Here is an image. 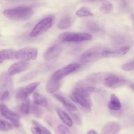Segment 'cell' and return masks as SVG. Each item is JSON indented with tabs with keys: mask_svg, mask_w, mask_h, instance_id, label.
<instances>
[{
	"mask_svg": "<svg viewBox=\"0 0 134 134\" xmlns=\"http://www.w3.org/2000/svg\"><path fill=\"white\" fill-rule=\"evenodd\" d=\"M87 134H97V133L94 130L91 129L87 132Z\"/></svg>",
	"mask_w": 134,
	"mask_h": 134,
	"instance_id": "d590c367",
	"label": "cell"
},
{
	"mask_svg": "<svg viewBox=\"0 0 134 134\" xmlns=\"http://www.w3.org/2000/svg\"><path fill=\"white\" fill-rule=\"evenodd\" d=\"M127 83V80L122 77L111 74L104 82L105 86L110 88H116L125 85Z\"/></svg>",
	"mask_w": 134,
	"mask_h": 134,
	"instance_id": "7c38bea8",
	"label": "cell"
},
{
	"mask_svg": "<svg viewBox=\"0 0 134 134\" xmlns=\"http://www.w3.org/2000/svg\"><path fill=\"white\" fill-rule=\"evenodd\" d=\"M37 55L38 49L36 48L27 47L16 51L15 53V59L27 62L35 60Z\"/></svg>",
	"mask_w": 134,
	"mask_h": 134,
	"instance_id": "5b68a950",
	"label": "cell"
},
{
	"mask_svg": "<svg viewBox=\"0 0 134 134\" xmlns=\"http://www.w3.org/2000/svg\"><path fill=\"white\" fill-rule=\"evenodd\" d=\"M70 98L74 102L79 104L84 111L86 112L90 111L92 106V102L89 97L81 94L72 92Z\"/></svg>",
	"mask_w": 134,
	"mask_h": 134,
	"instance_id": "30bf717a",
	"label": "cell"
},
{
	"mask_svg": "<svg viewBox=\"0 0 134 134\" xmlns=\"http://www.w3.org/2000/svg\"><path fill=\"white\" fill-rule=\"evenodd\" d=\"M13 128L12 124L8 121L0 119V130L1 131H8Z\"/></svg>",
	"mask_w": 134,
	"mask_h": 134,
	"instance_id": "83f0119b",
	"label": "cell"
},
{
	"mask_svg": "<svg viewBox=\"0 0 134 134\" xmlns=\"http://www.w3.org/2000/svg\"><path fill=\"white\" fill-rule=\"evenodd\" d=\"M62 46L55 44L49 47L45 52L43 58L46 61H51L58 57L62 50Z\"/></svg>",
	"mask_w": 134,
	"mask_h": 134,
	"instance_id": "9a60e30c",
	"label": "cell"
},
{
	"mask_svg": "<svg viewBox=\"0 0 134 134\" xmlns=\"http://www.w3.org/2000/svg\"><path fill=\"white\" fill-rule=\"evenodd\" d=\"M14 93V85L11 76L8 73L0 75V100L7 101L11 98Z\"/></svg>",
	"mask_w": 134,
	"mask_h": 134,
	"instance_id": "7a4b0ae2",
	"label": "cell"
},
{
	"mask_svg": "<svg viewBox=\"0 0 134 134\" xmlns=\"http://www.w3.org/2000/svg\"><path fill=\"white\" fill-rule=\"evenodd\" d=\"M33 99L35 104L38 106L46 107L48 105V102L46 98L37 92H35L33 94Z\"/></svg>",
	"mask_w": 134,
	"mask_h": 134,
	"instance_id": "7402d4cb",
	"label": "cell"
},
{
	"mask_svg": "<svg viewBox=\"0 0 134 134\" xmlns=\"http://www.w3.org/2000/svg\"><path fill=\"white\" fill-rule=\"evenodd\" d=\"M33 9L28 6H20L10 9H5L4 15L7 18L17 21H23L29 19L33 15Z\"/></svg>",
	"mask_w": 134,
	"mask_h": 134,
	"instance_id": "6da1fadb",
	"label": "cell"
},
{
	"mask_svg": "<svg viewBox=\"0 0 134 134\" xmlns=\"http://www.w3.org/2000/svg\"><path fill=\"white\" fill-rule=\"evenodd\" d=\"M104 50L100 47H96L91 48L81 55L80 60L81 62L84 63L94 62L103 57L102 52Z\"/></svg>",
	"mask_w": 134,
	"mask_h": 134,
	"instance_id": "8992f818",
	"label": "cell"
},
{
	"mask_svg": "<svg viewBox=\"0 0 134 134\" xmlns=\"http://www.w3.org/2000/svg\"><path fill=\"white\" fill-rule=\"evenodd\" d=\"M71 114L72 115V116L74 118V119L76 121V122H77L78 123H80L81 122V119H80V117H79V116L78 115H77L76 114L72 113Z\"/></svg>",
	"mask_w": 134,
	"mask_h": 134,
	"instance_id": "e575fe53",
	"label": "cell"
},
{
	"mask_svg": "<svg viewBox=\"0 0 134 134\" xmlns=\"http://www.w3.org/2000/svg\"><path fill=\"white\" fill-rule=\"evenodd\" d=\"M108 106L110 110L114 111L119 110L121 108V103L115 94H111L110 100L108 102Z\"/></svg>",
	"mask_w": 134,
	"mask_h": 134,
	"instance_id": "44dd1931",
	"label": "cell"
},
{
	"mask_svg": "<svg viewBox=\"0 0 134 134\" xmlns=\"http://www.w3.org/2000/svg\"><path fill=\"white\" fill-rule=\"evenodd\" d=\"M55 20L53 16H49L41 20L34 27L30 33L31 37H38L48 31L53 25Z\"/></svg>",
	"mask_w": 134,
	"mask_h": 134,
	"instance_id": "3957f363",
	"label": "cell"
},
{
	"mask_svg": "<svg viewBox=\"0 0 134 134\" xmlns=\"http://www.w3.org/2000/svg\"><path fill=\"white\" fill-rule=\"evenodd\" d=\"M55 110L62 122L68 127H72L73 125V121L69 115L64 111L60 109L59 107H57Z\"/></svg>",
	"mask_w": 134,
	"mask_h": 134,
	"instance_id": "ac0fdd59",
	"label": "cell"
},
{
	"mask_svg": "<svg viewBox=\"0 0 134 134\" xmlns=\"http://www.w3.org/2000/svg\"><path fill=\"white\" fill-rule=\"evenodd\" d=\"M15 51L10 49L0 50V63L6 60L15 59Z\"/></svg>",
	"mask_w": 134,
	"mask_h": 134,
	"instance_id": "ffe728a7",
	"label": "cell"
},
{
	"mask_svg": "<svg viewBox=\"0 0 134 134\" xmlns=\"http://www.w3.org/2000/svg\"><path fill=\"white\" fill-rule=\"evenodd\" d=\"M80 67V64L76 63L68 64L55 72L51 75V78L53 80L60 81L64 77L77 70Z\"/></svg>",
	"mask_w": 134,
	"mask_h": 134,
	"instance_id": "52a82bcc",
	"label": "cell"
},
{
	"mask_svg": "<svg viewBox=\"0 0 134 134\" xmlns=\"http://www.w3.org/2000/svg\"><path fill=\"white\" fill-rule=\"evenodd\" d=\"M113 9L112 3L108 1H105L102 2L100 6V10L106 14L110 13Z\"/></svg>",
	"mask_w": 134,
	"mask_h": 134,
	"instance_id": "484cf974",
	"label": "cell"
},
{
	"mask_svg": "<svg viewBox=\"0 0 134 134\" xmlns=\"http://www.w3.org/2000/svg\"><path fill=\"white\" fill-rule=\"evenodd\" d=\"M73 19L70 16H65L62 18L58 24V27L60 29H65L71 26Z\"/></svg>",
	"mask_w": 134,
	"mask_h": 134,
	"instance_id": "603a6c76",
	"label": "cell"
},
{
	"mask_svg": "<svg viewBox=\"0 0 134 134\" xmlns=\"http://www.w3.org/2000/svg\"><path fill=\"white\" fill-rule=\"evenodd\" d=\"M39 84L40 82H35L28 84L26 87L18 88L16 93V99L19 101H24L35 91Z\"/></svg>",
	"mask_w": 134,
	"mask_h": 134,
	"instance_id": "9c48e42d",
	"label": "cell"
},
{
	"mask_svg": "<svg viewBox=\"0 0 134 134\" xmlns=\"http://www.w3.org/2000/svg\"><path fill=\"white\" fill-rule=\"evenodd\" d=\"M0 113L3 116L9 120L15 127H18L19 126V121L21 117L18 114L10 110L4 104H0Z\"/></svg>",
	"mask_w": 134,
	"mask_h": 134,
	"instance_id": "ba28073f",
	"label": "cell"
},
{
	"mask_svg": "<svg viewBox=\"0 0 134 134\" xmlns=\"http://www.w3.org/2000/svg\"><path fill=\"white\" fill-rule=\"evenodd\" d=\"M91 35L87 32H65L60 34L58 39L61 42H81L91 40Z\"/></svg>",
	"mask_w": 134,
	"mask_h": 134,
	"instance_id": "277c9868",
	"label": "cell"
},
{
	"mask_svg": "<svg viewBox=\"0 0 134 134\" xmlns=\"http://www.w3.org/2000/svg\"><path fill=\"white\" fill-rule=\"evenodd\" d=\"M29 63L26 61H19L17 62L8 68V74L11 76L25 71L29 66Z\"/></svg>",
	"mask_w": 134,
	"mask_h": 134,
	"instance_id": "5bb4252c",
	"label": "cell"
},
{
	"mask_svg": "<svg viewBox=\"0 0 134 134\" xmlns=\"http://www.w3.org/2000/svg\"><path fill=\"white\" fill-rule=\"evenodd\" d=\"M30 108V99L27 98L25 100L22 102L21 105L20 106V111L24 115H27L28 114Z\"/></svg>",
	"mask_w": 134,
	"mask_h": 134,
	"instance_id": "4316f807",
	"label": "cell"
},
{
	"mask_svg": "<svg viewBox=\"0 0 134 134\" xmlns=\"http://www.w3.org/2000/svg\"><path fill=\"white\" fill-rule=\"evenodd\" d=\"M32 122L35 126L38 127L40 129V130L41 131V133H42V134H51L50 131L47 128L43 126L42 125H41L38 121H37L36 120H32Z\"/></svg>",
	"mask_w": 134,
	"mask_h": 134,
	"instance_id": "4dcf8cb0",
	"label": "cell"
},
{
	"mask_svg": "<svg viewBox=\"0 0 134 134\" xmlns=\"http://www.w3.org/2000/svg\"><path fill=\"white\" fill-rule=\"evenodd\" d=\"M75 15L79 17H84L92 16L93 14L89 8L86 7H82L77 10Z\"/></svg>",
	"mask_w": 134,
	"mask_h": 134,
	"instance_id": "d4e9b609",
	"label": "cell"
},
{
	"mask_svg": "<svg viewBox=\"0 0 134 134\" xmlns=\"http://www.w3.org/2000/svg\"><path fill=\"white\" fill-rule=\"evenodd\" d=\"M60 87V81L53 80L51 78L48 82L46 86V90L47 93L52 94L57 92Z\"/></svg>",
	"mask_w": 134,
	"mask_h": 134,
	"instance_id": "d6986e66",
	"label": "cell"
},
{
	"mask_svg": "<svg viewBox=\"0 0 134 134\" xmlns=\"http://www.w3.org/2000/svg\"><path fill=\"white\" fill-rule=\"evenodd\" d=\"M53 96L60 102H61L63 105L70 112L75 111L77 110L76 107L72 103L68 101L64 96L59 94H54Z\"/></svg>",
	"mask_w": 134,
	"mask_h": 134,
	"instance_id": "e0dca14e",
	"label": "cell"
},
{
	"mask_svg": "<svg viewBox=\"0 0 134 134\" xmlns=\"http://www.w3.org/2000/svg\"><path fill=\"white\" fill-rule=\"evenodd\" d=\"M31 131L32 134H41V131L38 127H34L31 128Z\"/></svg>",
	"mask_w": 134,
	"mask_h": 134,
	"instance_id": "836d02e7",
	"label": "cell"
},
{
	"mask_svg": "<svg viewBox=\"0 0 134 134\" xmlns=\"http://www.w3.org/2000/svg\"><path fill=\"white\" fill-rule=\"evenodd\" d=\"M87 28L91 31L97 32L100 30L99 25L95 21H90L86 23Z\"/></svg>",
	"mask_w": 134,
	"mask_h": 134,
	"instance_id": "f1b7e54d",
	"label": "cell"
},
{
	"mask_svg": "<svg viewBox=\"0 0 134 134\" xmlns=\"http://www.w3.org/2000/svg\"><path fill=\"white\" fill-rule=\"evenodd\" d=\"M130 49L129 46H126L115 49L104 50L102 52V56L105 58H120L126 54Z\"/></svg>",
	"mask_w": 134,
	"mask_h": 134,
	"instance_id": "8fae6325",
	"label": "cell"
},
{
	"mask_svg": "<svg viewBox=\"0 0 134 134\" xmlns=\"http://www.w3.org/2000/svg\"><path fill=\"white\" fill-rule=\"evenodd\" d=\"M31 112L37 117H40L42 115L43 110L38 106V105L35 104L31 105Z\"/></svg>",
	"mask_w": 134,
	"mask_h": 134,
	"instance_id": "f546056e",
	"label": "cell"
},
{
	"mask_svg": "<svg viewBox=\"0 0 134 134\" xmlns=\"http://www.w3.org/2000/svg\"><path fill=\"white\" fill-rule=\"evenodd\" d=\"M111 74V73L103 72L94 73L87 75L84 79L90 83L95 85V84H104L106 79Z\"/></svg>",
	"mask_w": 134,
	"mask_h": 134,
	"instance_id": "4fadbf2b",
	"label": "cell"
},
{
	"mask_svg": "<svg viewBox=\"0 0 134 134\" xmlns=\"http://www.w3.org/2000/svg\"><path fill=\"white\" fill-rule=\"evenodd\" d=\"M121 129L120 125L114 121L107 122L103 128L100 134H118Z\"/></svg>",
	"mask_w": 134,
	"mask_h": 134,
	"instance_id": "2e32d148",
	"label": "cell"
},
{
	"mask_svg": "<svg viewBox=\"0 0 134 134\" xmlns=\"http://www.w3.org/2000/svg\"><path fill=\"white\" fill-rule=\"evenodd\" d=\"M112 39L113 42L117 45L126 44L130 41V37L125 35H117L114 36Z\"/></svg>",
	"mask_w": 134,
	"mask_h": 134,
	"instance_id": "cb8c5ba5",
	"label": "cell"
},
{
	"mask_svg": "<svg viewBox=\"0 0 134 134\" xmlns=\"http://www.w3.org/2000/svg\"><path fill=\"white\" fill-rule=\"evenodd\" d=\"M132 21H133V25H134V15L132 16Z\"/></svg>",
	"mask_w": 134,
	"mask_h": 134,
	"instance_id": "74e56055",
	"label": "cell"
},
{
	"mask_svg": "<svg viewBox=\"0 0 134 134\" xmlns=\"http://www.w3.org/2000/svg\"><path fill=\"white\" fill-rule=\"evenodd\" d=\"M121 68L123 70L126 71H129L134 70V59L124 64Z\"/></svg>",
	"mask_w": 134,
	"mask_h": 134,
	"instance_id": "1f68e13d",
	"label": "cell"
},
{
	"mask_svg": "<svg viewBox=\"0 0 134 134\" xmlns=\"http://www.w3.org/2000/svg\"><path fill=\"white\" fill-rule=\"evenodd\" d=\"M129 87L134 92V84H131L129 85Z\"/></svg>",
	"mask_w": 134,
	"mask_h": 134,
	"instance_id": "8d00e7d4",
	"label": "cell"
},
{
	"mask_svg": "<svg viewBox=\"0 0 134 134\" xmlns=\"http://www.w3.org/2000/svg\"><path fill=\"white\" fill-rule=\"evenodd\" d=\"M57 130L59 134H70L68 128L63 125L60 124L57 127Z\"/></svg>",
	"mask_w": 134,
	"mask_h": 134,
	"instance_id": "d6a6232c",
	"label": "cell"
}]
</instances>
